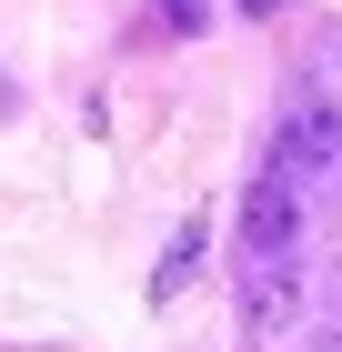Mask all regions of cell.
<instances>
[{
	"label": "cell",
	"instance_id": "6da1fadb",
	"mask_svg": "<svg viewBox=\"0 0 342 352\" xmlns=\"http://www.w3.org/2000/svg\"><path fill=\"white\" fill-rule=\"evenodd\" d=\"M292 232H302V201H292V171H262V182L242 191V242H252V262L292 252Z\"/></svg>",
	"mask_w": 342,
	"mask_h": 352
},
{
	"label": "cell",
	"instance_id": "7a4b0ae2",
	"mask_svg": "<svg viewBox=\"0 0 342 352\" xmlns=\"http://www.w3.org/2000/svg\"><path fill=\"white\" fill-rule=\"evenodd\" d=\"M282 171H342V111L332 101H292L282 111Z\"/></svg>",
	"mask_w": 342,
	"mask_h": 352
},
{
	"label": "cell",
	"instance_id": "3957f363",
	"mask_svg": "<svg viewBox=\"0 0 342 352\" xmlns=\"http://www.w3.org/2000/svg\"><path fill=\"white\" fill-rule=\"evenodd\" d=\"M292 312H302V272H292V252H272V262L242 272V322H252V332H282Z\"/></svg>",
	"mask_w": 342,
	"mask_h": 352
},
{
	"label": "cell",
	"instance_id": "277c9868",
	"mask_svg": "<svg viewBox=\"0 0 342 352\" xmlns=\"http://www.w3.org/2000/svg\"><path fill=\"white\" fill-rule=\"evenodd\" d=\"M191 262H202V221H182V232H171V242H161V272H151V302H171L191 282Z\"/></svg>",
	"mask_w": 342,
	"mask_h": 352
},
{
	"label": "cell",
	"instance_id": "5b68a950",
	"mask_svg": "<svg viewBox=\"0 0 342 352\" xmlns=\"http://www.w3.org/2000/svg\"><path fill=\"white\" fill-rule=\"evenodd\" d=\"M202 21V0H161V30H191Z\"/></svg>",
	"mask_w": 342,
	"mask_h": 352
},
{
	"label": "cell",
	"instance_id": "8992f818",
	"mask_svg": "<svg viewBox=\"0 0 342 352\" xmlns=\"http://www.w3.org/2000/svg\"><path fill=\"white\" fill-rule=\"evenodd\" d=\"M242 10H252V21H262V10H282V0H242Z\"/></svg>",
	"mask_w": 342,
	"mask_h": 352
},
{
	"label": "cell",
	"instance_id": "52a82bcc",
	"mask_svg": "<svg viewBox=\"0 0 342 352\" xmlns=\"http://www.w3.org/2000/svg\"><path fill=\"white\" fill-rule=\"evenodd\" d=\"M332 182H342V171H332Z\"/></svg>",
	"mask_w": 342,
	"mask_h": 352
},
{
	"label": "cell",
	"instance_id": "ba28073f",
	"mask_svg": "<svg viewBox=\"0 0 342 352\" xmlns=\"http://www.w3.org/2000/svg\"><path fill=\"white\" fill-rule=\"evenodd\" d=\"M332 352H342V342H332Z\"/></svg>",
	"mask_w": 342,
	"mask_h": 352
}]
</instances>
